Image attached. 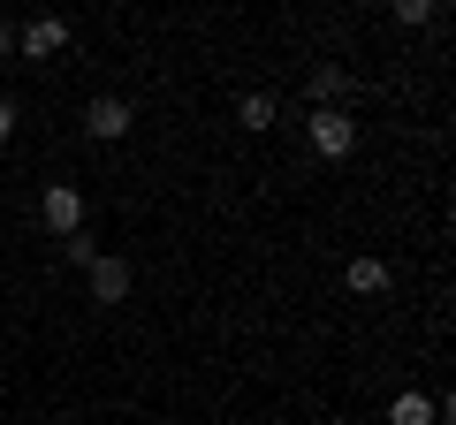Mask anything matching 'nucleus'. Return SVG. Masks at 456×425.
I'll return each instance as SVG.
<instances>
[{
	"instance_id": "9",
	"label": "nucleus",
	"mask_w": 456,
	"mask_h": 425,
	"mask_svg": "<svg viewBox=\"0 0 456 425\" xmlns=\"http://www.w3.org/2000/svg\"><path fill=\"white\" fill-rule=\"evenodd\" d=\"M236 122H244V130H274V99H266V92H244V99H236Z\"/></svg>"
},
{
	"instance_id": "10",
	"label": "nucleus",
	"mask_w": 456,
	"mask_h": 425,
	"mask_svg": "<svg viewBox=\"0 0 456 425\" xmlns=\"http://www.w3.org/2000/svg\"><path fill=\"white\" fill-rule=\"evenodd\" d=\"M61 251H69V266H84V274H92V266L107 259V251H99V244H92L84 229H77V236H61Z\"/></svg>"
},
{
	"instance_id": "5",
	"label": "nucleus",
	"mask_w": 456,
	"mask_h": 425,
	"mask_svg": "<svg viewBox=\"0 0 456 425\" xmlns=\"http://www.w3.org/2000/svg\"><path fill=\"white\" fill-rule=\"evenodd\" d=\"M388 425H441V403H434V395H395V403H388Z\"/></svg>"
},
{
	"instance_id": "13",
	"label": "nucleus",
	"mask_w": 456,
	"mask_h": 425,
	"mask_svg": "<svg viewBox=\"0 0 456 425\" xmlns=\"http://www.w3.org/2000/svg\"><path fill=\"white\" fill-rule=\"evenodd\" d=\"M8 53H16V31H8V23H0V61H8Z\"/></svg>"
},
{
	"instance_id": "8",
	"label": "nucleus",
	"mask_w": 456,
	"mask_h": 425,
	"mask_svg": "<svg viewBox=\"0 0 456 425\" xmlns=\"http://www.w3.org/2000/svg\"><path fill=\"white\" fill-rule=\"evenodd\" d=\"M342 281H350L358 296H380V289H388V266H380V259H350V274H342Z\"/></svg>"
},
{
	"instance_id": "1",
	"label": "nucleus",
	"mask_w": 456,
	"mask_h": 425,
	"mask_svg": "<svg viewBox=\"0 0 456 425\" xmlns=\"http://www.w3.org/2000/svg\"><path fill=\"white\" fill-rule=\"evenodd\" d=\"M312 152H320V160H350V145H358V122L342 115V107H312Z\"/></svg>"
},
{
	"instance_id": "12",
	"label": "nucleus",
	"mask_w": 456,
	"mask_h": 425,
	"mask_svg": "<svg viewBox=\"0 0 456 425\" xmlns=\"http://www.w3.org/2000/svg\"><path fill=\"white\" fill-rule=\"evenodd\" d=\"M16 137V99H0V145Z\"/></svg>"
},
{
	"instance_id": "11",
	"label": "nucleus",
	"mask_w": 456,
	"mask_h": 425,
	"mask_svg": "<svg viewBox=\"0 0 456 425\" xmlns=\"http://www.w3.org/2000/svg\"><path fill=\"white\" fill-rule=\"evenodd\" d=\"M434 16H441L434 0H395V23H403V31H419V23H434Z\"/></svg>"
},
{
	"instance_id": "6",
	"label": "nucleus",
	"mask_w": 456,
	"mask_h": 425,
	"mask_svg": "<svg viewBox=\"0 0 456 425\" xmlns=\"http://www.w3.org/2000/svg\"><path fill=\"white\" fill-rule=\"evenodd\" d=\"M92 296H99V304H122V296H130V266H122V259H99L92 266Z\"/></svg>"
},
{
	"instance_id": "4",
	"label": "nucleus",
	"mask_w": 456,
	"mask_h": 425,
	"mask_svg": "<svg viewBox=\"0 0 456 425\" xmlns=\"http://www.w3.org/2000/svg\"><path fill=\"white\" fill-rule=\"evenodd\" d=\"M61 46H69V23L61 16H38V23L16 31V53H31V61H46V53H61Z\"/></svg>"
},
{
	"instance_id": "7",
	"label": "nucleus",
	"mask_w": 456,
	"mask_h": 425,
	"mask_svg": "<svg viewBox=\"0 0 456 425\" xmlns=\"http://www.w3.org/2000/svg\"><path fill=\"white\" fill-rule=\"evenodd\" d=\"M342 92H350V68H342V61H320V68H312V99H320V107H335Z\"/></svg>"
},
{
	"instance_id": "2",
	"label": "nucleus",
	"mask_w": 456,
	"mask_h": 425,
	"mask_svg": "<svg viewBox=\"0 0 456 425\" xmlns=\"http://www.w3.org/2000/svg\"><path fill=\"white\" fill-rule=\"evenodd\" d=\"M38 212H46V229H53V236H77V229H84V197L69 190V182H46Z\"/></svg>"
},
{
	"instance_id": "3",
	"label": "nucleus",
	"mask_w": 456,
	"mask_h": 425,
	"mask_svg": "<svg viewBox=\"0 0 456 425\" xmlns=\"http://www.w3.org/2000/svg\"><path fill=\"white\" fill-rule=\"evenodd\" d=\"M130 99H92V107H84V130L99 137V145H114V137H130Z\"/></svg>"
}]
</instances>
